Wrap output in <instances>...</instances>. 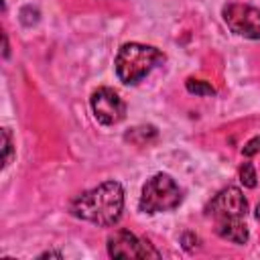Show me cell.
Segmentation results:
<instances>
[{
	"instance_id": "1",
	"label": "cell",
	"mask_w": 260,
	"mask_h": 260,
	"mask_svg": "<svg viewBox=\"0 0 260 260\" xmlns=\"http://www.w3.org/2000/svg\"><path fill=\"white\" fill-rule=\"evenodd\" d=\"M124 209V189L118 181H106L71 201V213L77 219L108 228L114 225Z\"/></svg>"
},
{
	"instance_id": "2",
	"label": "cell",
	"mask_w": 260,
	"mask_h": 260,
	"mask_svg": "<svg viewBox=\"0 0 260 260\" xmlns=\"http://www.w3.org/2000/svg\"><path fill=\"white\" fill-rule=\"evenodd\" d=\"M165 63V53L144 43H124L118 49L114 67L116 75L124 85L140 83L154 67Z\"/></svg>"
},
{
	"instance_id": "3",
	"label": "cell",
	"mask_w": 260,
	"mask_h": 260,
	"mask_svg": "<svg viewBox=\"0 0 260 260\" xmlns=\"http://www.w3.org/2000/svg\"><path fill=\"white\" fill-rule=\"evenodd\" d=\"M181 199L183 193L175 179L167 173H156L144 183L138 207L142 213H162L179 207Z\"/></svg>"
},
{
	"instance_id": "4",
	"label": "cell",
	"mask_w": 260,
	"mask_h": 260,
	"mask_svg": "<svg viewBox=\"0 0 260 260\" xmlns=\"http://www.w3.org/2000/svg\"><path fill=\"white\" fill-rule=\"evenodd\" d=\"M246 211H248V201L238 187L221 189L207 205V215L215 221V228L232 221H242L246 217Z\"/></svg>"
},
{
	"instance_id": "5",
	"label": "cell",
	"mask_w": 260,
	"mask_h": 260,
	"mask_svg": "<svg viewBox=\"0 0 260 260\" xmlns=\"http://www.w3.org/2000/svg\"><path fill=\"white\" fill-rule=\"evenodd\" d=\"M223 22L228 28L244 39H260V8L240 2H230L221 8Z\"/></svg>"
},
{
	"instance_id": "6",
	"label": "cell",
	"mask_w": 260,
	"mask_h": 260,
	"mask_svg": "<svg viewBox=\"0 0 260 260\" xmlns=\"http://www.w3.org/2000/svg\"><path fill=\"white\" fill-rule=\"evenodd\" d=\"M108 254L110 258H158V250L148 242L140 240L128 230H116L108 236Z\"/></svg>"
},
{
	"instance_id": "7",
	"label": "cell",
	"mask_w": 260,
	"mask_h": 260,
	"mask_svg": "<svg viewBox=\"0 0 260 260\" xmlns=\"http://www.w3.org/2000/svg\"><path fill=\"white\" fill-rule=\"evenodd\" d=\"M89 106H91V112H93L95 120L104 126H114V124L122 122L124 116H126L124 100L110 87L95 89L89 98Z\"/></svg>"
},
{
	"instance_id": "8",
	"label": "cell",
	"mask_w": 260,
	"mask_h": 260,
	"mask_svg": "<svg viewBox=\"0 0 260 260\" xmlns=\"http://www.w3.org/2000/svg\"><path fill=\"white\" fill-rule=\"evenodd\" d=\"M215 232L219 234V238L228 240V242H234V244H246L248 242V228L242 221H232V223H223V225H217Z\"/></svg>"
},
{
	"instance_id": "9",
	"label": "cell",
	"mask_w": 260,
	"mask_h": 260,
	"mask_svg": "<svg viewBox=\"0 0 260 260\" xmlns=\"http://www.w3.org/2000/svg\"><path fill=\"white\" fill-rule=\"evenodd\" d=\"M185 87H187V91L193 93V95H201V98L215 95V87H213L209 81H205V79H193V77H191V79H187Z\"/></svg>"
},
{
	"instance_id": "10",
	"label": "cell",
	"mask_w": 260,
	"mask_h": 260,
	"mask_svg": "<svg viewBox=\"0 0 260 260\" xmlns=\"http://www.w3.org/2000/svg\"><path fill=\"white\" fill-rule=\"evenodd\" d=\"M240 183L248 189H254L256 183H258V175H256V169L252 162H244L240 167Z\"/></svg>"
},
{
	"instance_id": "11",
	"label": "cell",
	"mask_w": 260,
	"mask_h": 260,
	"mask_svg": "<svg viewBox=\"0 0 260 260\" xmlns=\"http://www.w3.org/2000/svg\"><path fill=\"white\" fill-rule=\"evenodd\" d=\"M39 10L37 8H32V6H24L22 10H20V22L24 24V26H32V24H37L39 22Z\"/></svg>"
},
{
	"instance_id": "12",
	"label": "cell",
	"mask_w": 260,
	"mask_h": 260,
	"mask_svg": "<svg viewBox=\"0 0 260 260\" xmlns=\"http://www.w3.org/2000/svg\"><path fill=\"white\" fill-rule=\"evenodd\" d=\"M2 150H4V158H2V167H8L10 165V158H12V138H10V132L8 128L2 130Z\"/></svg>"
},
{
	"instance_id": "13",
	"label": "cell",
	"mask_w": 260,
	"mask_h": 260,
	"mask_svg": "<svg viewBox=\"0 0 260 260\" xmlns=\"http://www.w3.org/2000/svg\"><path fill=\"white\" fill-rule=\"evenodd\" d=\"M258 152H260V136H254L252 140H248V142L244 144L242 154H244V156H254V154H258Z\"/></svg>"
},
{
	"instance_id": "14",
	"label": "cell",
	"mask_w": 260,
	"mask_h": 260,
	"mask_svg": "<svg viewBox=\"0 0 260 260\" xmlns=\"http://www.w3.org/2000/svg\"><path fill=\"white\" fill-rule=\"evenodd\" d=\"M195 242H197V236H195V234H191V232H187V234H183V246H185L187 250H191Z\"/></svg>"
},
{
	"instance_id": "15",
	"label": "cell",
	"mask_w": 260,
	"mask_h": 260,
	"mask_svg": "<svg viewBox=\"0 0 260 260\" xmlns=\"http://www.w3.org/2000/svg\"><path fill=\"white\" fill-rule=\"evenodd\" d=\"M39 258H63L61 252H43Z\"/></svg>"
},
{
	"instance_id": "16",
	"label": "cell",
	"mask_w": 260,
	"mask_h": 260,
	"mask_svg": "<svg viewBox=\"0 0 260 260\" xmlns=\"http://www.w3.org/2000/svg\"><path fill=\"white\" fill-rule=\"evenodd\" d=\"M2 39H4V57H8V39H6V35Z\"/></svg>"
},
{
	"instance_id": "17",
	"label": "cell",
	"mask_w": 260,
	"mask_h": 260,
	"mask_svg": "<svg viewBox=\"0 0 260 260\" xmlns=\"http://www.w3.org/2000/svg\"><path fill=\"white\" fill-rule=\"evenodd\" d=\"M256 219H258V221H260V203H258V205H256Z\"/></svg>"
}]
</instances>
